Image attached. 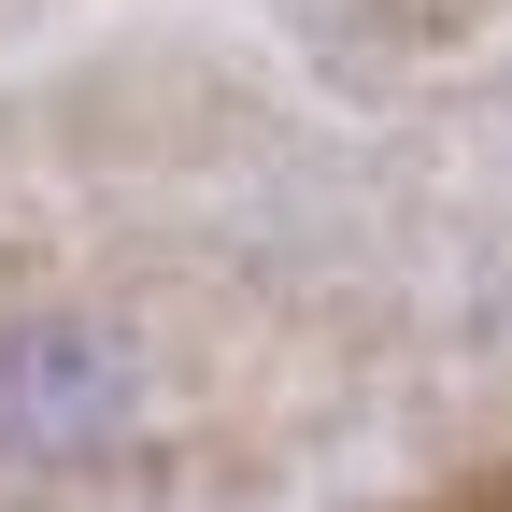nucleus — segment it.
Here are the masks:
<instances>
[{"instance_id":"1","label":"nucleus","mask_w":512,"mask_h":512,"mask_svg":"<svg viewBox=\"0 0 512 512\" xmlns=\"http://www.w3.org/2000/svg\"><path fill=\"white\" fill-rule=\"evenodd\" d=\"M143 413V342L100 328V313H15L0 328V456L57 470V456H100V441Z\"/></svg>"}]
</instances>
